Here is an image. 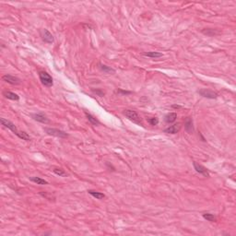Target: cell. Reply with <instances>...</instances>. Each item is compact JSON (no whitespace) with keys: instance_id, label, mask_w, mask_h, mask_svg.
<instances>
[{"instance_id":"obj_1","label":"cell","mask_w":236,"mask_h":236,"mask_svg":"<svg viewBox=\"0 0 236 236\" xmlns=\"http://www.w3.org/2000/svg\"><path fill=\"white\" fill-rule=\"evenodd\" d=\"M125 115L128 118L129 120H131L134 123H136L138 125H142V122H141V119L139 115H138V113L136 111H133V110H125Z\"/></svg>"},{"instance_id":"obj_2","label":"cell","mask_w":236,"mask_h":236,"mask_svg":"<svg viewBox=\"0 0 236 236\" xmlns=\"http://www.w3.org/2000/svg\"><path fill=\"white\" fill-rule=\"evenodd\" d=\"M39 78H40V80L42 83V85H45L46 87L53 86V78H52V77L47 72L41 71L39 73Z\"/></svg>"},{"instance_id":"obj_3","label":"cell","mask_w":236,"mask_h":236,"mask_svg":"<svg viewBox=\"0 0 236 236\" xmlns=\"http://www.w3.org/2000/svg\"><path fill=\"white\" fill-rule=\"evenodd\" d=\"M45 130L48 135H50V136H54V137H57V138H67L68 136V135L65 132H64V131H61L59 129L46 127Z\"/></svg>"},{"instance_id":"obj_4","label":"cell","mask_w":236,"mask_h":236,"mask_svg":"<svg viewBox=\"0 0 236 236\" xmlns=\"http://www.w3.org/2000/svg\"><path fill=\"white\" fill-rule=\"evenodd\" d=\"M41 36H42V41L45 42H47V43H53L54 42V36L52 35V33L49 32V30H47L45 29L42 30L41 32Z\"/></svg>"},{"instance_id":"obj_5","label":"cell","mask_w":236,"mask_h":236,"mask_svg":"<svg viewBox=\"0 0 236 236\" xmlns=\"http://www.w3.org/2000/svg\"><path fill=\"white\" fill-rule=\"evenodd\" d=\"M0 121H1L2 125H4L5 127L8 128L9 130H11L14 134H16V135L18 134L19 130H18V128H17V126H16L14 124H13L12 122L8 121V120H7V119H5V118H1V119H0Z\"/></svg>"},{"instance_id":"obj_6","label":"cell","mask_w":236,"mask_h":236,"mask_svg":"<svg viewBox=\"0 0 236 236\" xmlns=\"http://www.w3.org/2000/svg\"><path fill=\"white\" fill-rule=\"evenodd\" d=\"M2 80L4 81L9 83V84H12V85H19V84H20V80L19 78L14 77V76H11V75H8V74L4 75L2 77Z\"/></svg>"},{"instance_id":"obj_7","label":"cell","mask_w":236,"mask_h":236,"mask_svg":"<svg viewBox=\"0 0 236 236\" xmlns=\"http://www.w3.org/2000/svg\"><path fill=\"white\" fill-rule=\"evenodd\" d=\"M198 93L203 96L205 98H208V99H216L218 97V94L216 92H214L212 90H207V89H202L198 90Z\"/></svg>"},{"instance_id":"obj_8","label":"cell","mask_w":236,"mask_h":236,"mask_svg":"<svg viewBox=\"0 0 236 236\" xmlns=\"http://www.w3.org/2000/svg\"><path fill=\"white\" fill-rule=\"evenodd\" d=\"M193 165H194L195 170H196V171L198 172V173H201L202 175L206 176V177H208V176H209V173H208V170H207L206 168H205L204 166L200 165V164L196 163H194Z\"/></svg>"},{"instance_id":"obj_9","label":"cell","mask_w":236,"mask_h":236,"mask_svg":"<svg viewBox=\"0 0 236 236\" xmlns=\"http://www.w3.org/2000/svg\"><path fill=\"white\" fill-rule=\"evenodd\" d=\"M32 118L34 120H36L38 122H40V123H43V124H46L49 122L48 120V118L43 115V113H34V115H32Z\"/></svg>"},{"instance_id":"obj_10","label":"cell","mask_w":236,"mask_h":236,"mask_svg":"<svg viewBox=\"0 0 236 236\" xmlns=\"http://www.w3.org/2000/svg\"><path fill=\"white\" fill-rule=\"evenodd\" d=\"M185 128L186 130L187 133L189 134H192L194 131V127H193V121L190 117H187L186 120H185Z\"/></svg>"},{"instance_id":"obj_11","label":"cell","mask_w":236,"mask_h":236,"mask_svg":"<svg viewBox=\"0 0 236 236\" xmlns=\"http://www.w3.org/2000/svg\"><path fill=\"white\" fill-rule=\"evenodd\" d=\"M180 128H181L180 124H175V125H171L168 128H166L164 130V132L165 133H168V134H176L178 131L180 130Z\"/></svg>"},{"instance_id":"obj_12","label":"cell","mask_w":236,"mask_h":236,"mask_svg":"<svg viewBox=\"0 0 236 236\" xmlns=\"http://www.w3.org/2000/svg\"><path fill=\"white\" fill-rule=\"evenodd\" d=\"M3 95L8 100H20V96L14 92H11V91H4Z\"/></svg>"},{"instance_id":"obj_13","label":"cell","mask_w":236,"mask_h":236,"mask_svg":"<svg viewBox=\"0 0 236 236\" xmlns=\"http://www.w3.org/2000/svg\"><path fill=\"white\" fill-rule=\"evenodd\" d=\"M176 118H177V115L175 113H170L165 116V122L168 124H171L176 121Z\"/></svg>"},{"instance_id":"obj_14","label":"cell","mask_w":236,"mask_h":236,"mask_svg":"<svg viewBox=\"0 0 236 236\" xmlns=\"http://www.w3.org/2000/svg\"><path fill=\"white\" fill-rule=\"evenodd\" d=\"M88 193L90 195H91L93 196V198H95L96 199H102L105 198V195H104L103 193H100V192H98V191H94V190H89L88 191Z\"/></svg>"},{"instance_id":"obj_15","label":"cell","mask_w":236,"mask_h":236,"mask_svg":"<svg viewBox=\"0 0 236 236\" xmlns=\"http://www.w3.org/2000/svg\"><path fill=\"white\" fill-rule=\"evenodd\" d=\"M30 180L32 181L33 183H37V185H48V182L45 181V179L42 178H40V177H36V176H32V177H30Z\"/></svg>"},{"instance_id":"obj_16","label":"cell","mask_w":236,"mask_h":236,"mask_svg":"<svg viewBox=\"0 0 236 236\" xmlns=\"http://www.w3.org/2000/svg\"><path fill=\"white\" fill-rule=\"evenodd\" d=\"M143 55L150 58H158V57H161L163 54L159 53V52H148V53H144Z\"/></svg>"},{"instance_id":"obj_17","label":"cell","mask_w":236,"mask_h":236,"mask_svg":"<svg viewBox=\"0 0 236 236\" xmlns=\"http://www.w3.org/2000/svg\"><path fill=\"white\" fill-rule=\"evenodd\" d=\"M85 115H86L87 118H88L89 122H90V123L92 124V125H100V122L97 119H96V118L93 115H91L90 113L85 112Z\"/></svg>"},{"instance_id":"obj_18","label":"cell","mask_w":236,"mask_h":236,"mask_svg":"<svg viewBox=\"0 0 236 236\" xmlns=\"http://www.w3.org/2000/svg\"><path fill=\"white\" fill-rule=\"evenodd\" d=\"M17 136H18L20 139H22V140H26V141L30 140V137L28 135V133L24 132V131H19L18 134H17Z\"/></svg>"},{"instance_id":"obj_19","label":"cell","mask_w":236,"mask_h":236,"mask_svg":"<svg viewBox=\"0 0 236 236\" xmlns=\"http://www.w3.org/2000/svg\"><path fill=\"white\" fill-rule=\"evenodd\" d=\"M100 70H102L103 72H105V73H115V70L113 68H112L111 67H108V65H102V64H100Z\"/></svg>"},{"instance_id":"obj_20","label":"cell","mask_w":236,"mask_h":236,"mask_svg":"<svg viewBox=\"0 0 236 236\" xmlns=\"http://www.w3.org/2000/svg\"><path fill=\"white\" fill-rule=\"evenodd\" d=\"M203 218H205V220H207L208 221H211V222L216 220L215 216H214L213 214H210V213H204L203 214Z\"/></svg>"},{"instance_id":"obj_21","label":"cell","mask_w":236,"mask_h":236,"mask_svg":"<svg viewBox=\"0 0 236 236\" xmlns=\"http://www.w3.org/2000/svg\"><path fill=\"white\" fill-rule=\"evenodd\" d=\"M53 172L56 174V175H59V176H67V173H65L64 170L60 169V168H55L53 170Z\"/></svg>"},{"instance_id":"obj_22","label":"cell","mask_w":236,"mask_h":236,"mask_svg":"<svg viewBox=\"0 0 236 236\" xmlns=\"http://www.w3.org/2000/svg\"><path fill=\"white\" fill-rule=\"evenodd\" d=\"M203 33L206 34L208 36H214V35H216V34H218V32H216L215 30H212V29H206L203 30Z\"/></svg>"},{"instance_id":"obj_23","label":"cell","mask_w":236,"mask_h":236,"mask_svg":"<svg viewBox=\"0 0 236 236\" xmlns=\"http://www.w3.org/2000/svg\"><path fill=\"white\" fill-rule=\"evenodd\" d=\"M148 123H150L151 125H158L159 120H158V118L152 117V118H148Z\"/></svg>"},{"instance_id":"obj_24","label":"cell","mask_w":236,"mask_h":236,"mask_svg":"<svg viewBox=\"0 0 236 236\" xmlns=\"http://www.w3.org/2000/svg\"><path fill=\"white\" fill-rule=\"evenodd\" d=\"M93 92H95L96 94H98L99 96H100V97H102V96L104 95L102 91H100V90H93Z\"/></svg>"},{"instance_id":"obj_25","label":"cell","mask_w":236,"mask_h":236,"mask_svg":"<svg viewBox=\"0 0 236 236\" xmlns=\"http://www.w3.org/2000/svg\"><path fill=\"white\" fill-rule=\"evenodd\" d=\"M119 91L122 93H124V94H130L131 93L130 91H125V90H119Z\"/></svg>"},{"instance_id":"obj_26","label":"cell","mask_w":236,"mask_h":236,"mask_svg":"<svg viewBox=\"0 0 236 236\" xmlns=\"http://www.w3.org/2000/svg\"><path fill=\"white\" fill-rule=\"evenodd\" d=\"M173 108H181V106H179V105H173Z\"/></svg>"}]
</instances>
